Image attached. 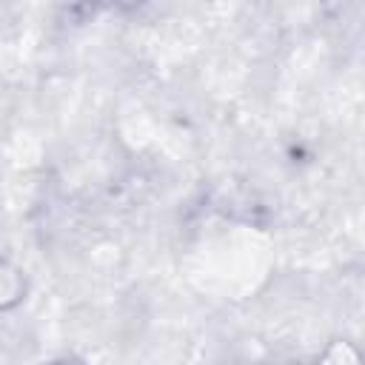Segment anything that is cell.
Listing matches in <instances>:
<instances>
[{
    "instance_id": "cell-1",
    "label": "cell",
    "mask_w": 365,
    "mask_h": 365,
    "mask_svg": "<svg viewBox=\"0 0 365 365\" xmlns=\"http://www.w3.org/2000/svg\"><path fill=\"white\" fill-rule=\"evenodd\" d=\"M29 274L11 257H0V314L17 311L29 299Z\"/></svg>"
},
{
    "instance_id": "cell-2",
    "label": "cell",
    "mask_w": 365,
    "mask_h": 365,
    "mask_svg": "<svg viewBox=\"0 0 365 365\" xmlns=\"http://www.w3.org/2000/svg\"><path fill=\"white\" fill-rule=\"evenodd\" d=\"M317 359L328 362V365H356V362H362V351L348 339H336V342H328Z\"/></svg>"
},
{
    "instance_id": "cell-3",
    "label": "cell",
    "mask_w": 365,
    "mask_h": 365,
    "mask_svg": "<svg viewBox=\"0 0 365 365\" xmlns=\"http://www.w3.org/2000/svg\"><path fill=\"white\" fill-rule=\"evenodd\" d=\"M111 9H117V11H125V14H131V11H140V9H145L151 0H106Z\"/></svg>"
}]
</instances>
